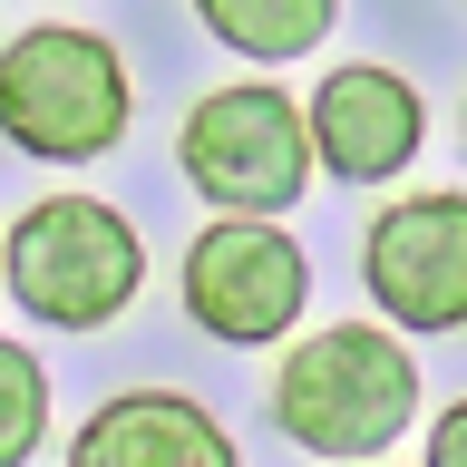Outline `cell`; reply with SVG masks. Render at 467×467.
Returning <instances> with one entry per match:
<instances>
[{
	"instance_id": "10",
	"label": "cell",
	"mask_w": 467,
	"mask_h": 467,
	"mask_svg": "<svg viewBox=\"0 0 467 467\" xmlns=\"http://www.w3.org/2000/svg\"><path fill=\"white\" fill-rule=\"evenodd\" d=\"M49 438V370L29 360V341H0V467H29Z\"/></svg>"
},
{
	"instance_id": "1",
	"label": "cell",
	"mask_w": 467,
	"mask_h": 467,
	"mask_svg": "<svg viewBox=\"0 0 467 467\" xmlns=\"http://www.w3.org/2000/svg\"><path fill=\"white\" fill-rule=\"evenodd\" d=\"M409 419H419V360L379 321L312 331L273 379V429L312 458H389Z\"/></svg>"
},
{
	"instance_id": "5",
	"label": "cell",
	"mask_w": 467,
	"mask_h": 467,
	"mask_svg": "<svg viewBox=\"0 0 467 467\" xmlns=\"http://www.w3.org/2000/svg\"><path fill=\"white\" fill-rule=\"evenodd\" d=\"M312 302V263L283 224H254V214H214V224L185 244V312L214 331V341L254 350L283 341Z\"/></svg>"
},
{
	"instance_id": "4",
	"label": "cell",
	"mask_w": 467,
	"mask_h": 467,
	"mask_svg": "<svg viewBox=\"0 0 467 467\" xmlns=\"http://www.w3.org/2000/svg\"><path fill=\"white\" fill-rule=\"evenodd\" d=\"M175 166H185V185H195L214 214L273 224V214L302 204V185H312V127H302V108H292V88L234 78V88H214V98L185 108Z\"/></svg>"
},
{
	"instance_id": "3",
	"label": "cell",
	"mask_w": 467,
	"mask_h": 467,
	"mask_svg": "<svg viewBox=\"0 0 467 467\" xmlns=\"http://www.w3.org/2000/svg\"><path fill=\"white\" fill-rule=\"evenodd\" d=\"M127 58L98 39V29H68V20H39L0 49V137L29 146L39 166H88L127 137Z\"/></svg>"
},
{
	"instance_id": "7",
	"label": "cell",
	"mask_w": 467,
	"mask_h": 467,
	"mask_svg": "<svg viewBox=\"0 0 467 467\" xmlns=\"http://www.w3.org/2000/svg\"><path fill=\"white\" fill-rule=\"evenodd\" d=\"M312 156L341 185H389V175L419 156V137H429V108H419V88L400 78V68H379V58H350V68H331V78L312 88Z\"/></svg>"
},
{
	"instance_id": "9",
	"label": "cell",
	"mask_w": 467,
	"mask_h": 467,
	"mask_svg": "<svg viewBox=\"0 0 467 467\" xmlns=\"http://www.w3.org/2000/svg\"><path fill=\"white\" fill-rule=\"evenodd\" d=\"M195 10H204V29H214L224 49H244V58H302L341 20V0H195Z\"/></svg>"
},
{
	"instance_id": "6",
	"label": "cell",
	"mask_w": 467,
	"mask_h": 467,
	"mask_svg": "<svg viewBox=\"0 0 467 467\" xmlns=\"http://www.w3.org/2000/svg\"><path fill=\"white\" fill-rule=\"evenodd\" d=\"M360 283L400 331H467V195H400L360 234Z\"/></svg>"
},
{
	"instance_id": "8",
	"label": "cell",
	"mask_w": 467,
	"mask_h": 467,
	"mask_svg": "<svg viewBox=\"0 0 467 467\" xmlns=\"http://www.w3.org/2000/svg\"><path fill=\"white\" fill-rule=\"evenodd\" d=\"M68 467H244V458H234V429L214 409L175 400V389H127V400H98L78 419Z\"/></svg>"
},
{
	"instance_id": "2",
	"label": "cell",
	"mask_w": 467,
	"mask_h": 467,
	"mask_svg": "<svg viewBox=\"0 0 467 467\" xmlns=\"http://www.w3.org/2000/svg\"><path fill=\"white\" fill-rule=\"evenodd\" d=\"M0 283L49 331H108L146 283V244L98 195H39L20 224L0 234Z\"/></svg>"
},
{
	"instance_id": "11",
	"label": "cell",
	"mask_w": 467,
	"mask_h": 467,
	"mask_svg": "<svg viewBox=\"0 0 467 467\" xmlns=\"http://www.w3.org/2000/svg\"><path fill=\"white\" fill-rule=\"evenodd\" d=\"M429 467H467V400L429 429Z\"/></svg>"
}]
</instances>
